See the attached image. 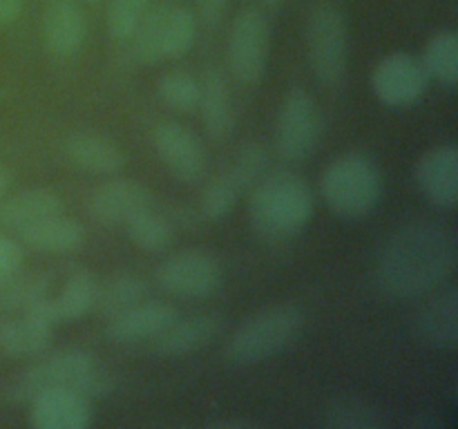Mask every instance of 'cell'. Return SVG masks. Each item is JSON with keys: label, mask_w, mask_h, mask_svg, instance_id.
Here are the masks:
<instances>
[{"label": "cell", "mask_w": 458, "mask_h": 429, "mask_svg": "<svg viewBox=\"0 0 458 429\" xmlns=\"http://www.w3.org/2000/svg\"><path fill=\"white\" fill-rule=\"evenodd\" d=\"M22 266V248L18 241L0 232V277H7L12 273L21 271Z\"/></svg>", "instance_id": "cell-35"}, {"label": "cell", "mask_w": 458, "mask_h": 429, "mask_svg": "<svg viewBox=\"0 0 458 429\" xmlns=\"http://www.w3.org/2000/svg\"><path fill=\"white\" fill-rule=\"evenodd\" d=\"M43 295H49V277L43 273L21 275V271H16L0 277V308L4 311H25Z\"/></svg>", "instance_id": "cell-31"}, {"label": "cell", "mask_w": 458, "mask_h": 429, "mask_svg": "<svg viewBox=\"0 0 458 429\" xmlns=\"http://www.w3.org/2000/svg\"><path fill=\"white\" fill-rule=\"evenodd\" d=\"M9 186H12V172L0 164V201H3L4 195H7Z\"/></svg>", "instance_id": "cell-39"}, {"label": "cell", "mask_w": 458, "mask_h": 429, "mask_svg": "<svg viewBox=\"0 0 458 429\" xmlns=\"http://www.w3.org/2000/svg\"><path fill=\"white\" fill-rule=\"evenodd\" d=\"M179 317V311L168 302H139L112 315L106 326V335L116 344H137L155 340Z\"/></svg>", "instance_id": "cell-17"}, {"label": "cell", "mask_w": 458, "mask_h": 429, "mask_svg": "<svg viewBox=\"0 0 458 429\" xmlns=\"http://www.w3.org/2000/svg\"><path fill=\"white\" fill-rule=\"evenodd\" d=\"M199 110L204 119L206 132L215 141H224L235 130V103H233L231 88L226 83V76L219 67H208L204 72V79L199 80Z\"/></svg>", "instance_id": "cell-22"}, {"label": "cell", "mask_w": 458, "mask_h": 429, "mask_svg": "<svg viewBox=\"0 0 458 429\" xmlns=\"http://www.w3.org/2000/svg\"><path fill=\"white\" fill-rule=\"evenodd\" d=\"M152 146L170 174L183 183L199 181L206 170V152L195 132L177 121H161L152 130Z\"/></svg>", "instance_id": "cell-12"}, {"label": "cell", "mask_w": 458, "mask_h": 429, "mask_svg": "<svg viewBox=\"0 0 458 429\" xmlns=\"http://www.w3.org/2000/svg\"><path fill=\"white\" fill-rule=\"evenodd\" d=\"M27 405V423L34 429H88L94 418L92 400L76 389H49Z\"/></svg>", "instance_id": "cell-14"}, {"label": "cell", "mask_w": 458, "mask_h": 429, "mask_svg": "<svg viewBox=\"0 0 458 429\" xmlns=\"http://www.w3.org/2000/svg\"><path fill=\"white\" fill-rule=\"evenodd\" d=\"M65 213L63 199L47 188H30L0 201V228L22 232L43 219Z\"/></svg>", "instance_id": "cell-19"}, {"label": "cell", "mask_w": 458, "mask_h": 429, "mask_svg": "<svg viewBox=\"0 0 458 429\" xmlns=\"http://www.w3.org/2000/svg\"><path fill=\"white\" fill-rule=\"evenodd\" d=\"M197 38V18L179 3H165L148 7L132 40V58L141 65H155L164 58H179L188 54Z\"/></svg>", "instance_id": "cell-6"}, {"label": "cell", "mask_w": 458, "mask_h": 429, "mask_svg": "<svg viewBox=\"0 0 458 429\" xmlns=\"http://www.w3.org/2000/svg\"><path fill=\"white\" fill-rule=\"evenodd\" d=\"M454 268V232L437 222H410L380 248L376 282L389 298L411 299L445 284Z\"/></svg>", "instance_id": "cell-1"}, {"label": "cell", "mask_w": 458, "mask_h": 429, "mask_svg": "<svg viewBox=\"0 0 458 429\" xmlns=\"http://www.w3.org/2000/svg\"><path fill=\"white\" fill-rule=\"evenodd\" d=\"M155 206V195L132 179H110L89 195V214L103 226H125L134 214Z\"/></svg>", "instance_id": "cell-13"}, {"label": "cell", "mask_w": 458, "mask_h": 429, "mask_svg": "<svg viewBox=\"0 0 458 429\" xmlns=\"http://www.w3.org/2000/svg\"><path fill=\"white\" fill-rule=\"evenodd\" d=\"M228 4H231V0H197V13H199L204 25L215 27L226 16Z\"/></svg>", "instance_id": "cell-36"}, {"label": "cell", "mask_w": 458, "mask_h": 429, "mask_svg": "<svg viewBox=\"0 0 458 429\" xmlns=\"http://www.w3.org/2000/svg\"><path fill=\"white\" fill-rule=\"evenodd\" d=\"M63 152L74 168L89 174H114L125 165V155L112 139L97 132H72Z\"/></svg>", "instance_id": "cell-21"}, {"label": "cell", "mask_w": 458, "mask_h": 429, "mask_svg": "<svg viewBox=\"0 0 458 429\" xmlns=\"http://www.w3.org/2000/svg\"><path fill=\"white\" fill-rule=\"evenodd\" d=\"M157 284L183 299L210 298L222 284V264L213 253L199 248L179 250L157 266Z\"/></svg>", "instance_id": "cell-10"}, {"label": "cell", "mask_w": 458, "mask_h": 429, "mask_svg": "<svg viewBox=\"0 0 458 429\" xmlns=\"http://www.w3.org/2000/svg\"><path fill=\"white\" fill-rule=\"evenodd\" d=\"M130 241L143 250V253H164L174 241V226L168 217L157 213L155 206L143 213L134 214L125 223Z\"/></svg>", "instance_id": "cell-29"}, {"label": "cell", "mask_w": 458, "mask_h": 429, "mask_svg": "<svg viewBox=\"0 0 458 429\" xmlns=\"http://www.w3.org/2000/svg\"><path fill=\"white\" fill-rule=\"evenodd\" d=\"M414 331L419 340L438 351H452L458 344V293L454 284L432 290L428 302L416 311Z\"/></svg>", "instance_id": "cell-16"}, {"label": "cell", "mask_w": 458, "mask_h": 429, "mask_svg": "<svg viewBox=\"0 0 458 429\" xmlns=\"http://www.w3.org/2000/svg\"><path fill=\"white\" fill-rule=\"evenodd\" d=\"M416 186L425 199L441 210L458 204V150L454 143L432 147L419 159L414 168Z\"/></svg>", "instance_id": "cell-15"}, {"label": "cell", "mask_w": 458, "mask_h": 429, "mask_svg": "<svg viewBox=\"0 0 458 429\" xmlns=\"http://www.w3.org/2000/svg\"><path fill=\"white\" fill-rule=\"evenodd\" d=\"M199 79L183 70L165 72L157 83V94L168 107L179 112H192L199 105Z\"/></svg>", "instance_id": "cell-32"}, {"label": "cell", "mask_w": 458, "mask_h": 429, "mask_svg": "<svg viewBox=\"0 0 458 429\" xmlns=\"http://www.w3.org/2000/svg\"><path fill=\"white\" fill-rule=\"evenodd\" d=\"M302 329V308L291 302L273 304L246 317L226 340L224 353L233 365H258L298 342Z\"/></svg>", "instance_id": "cell-4"}, {"label": "cell", "mask_w": 458, "mask_h": 429, "mask_svg": "<svg viewBox=\"0 0 458 429\" xmlns=\"http://www.w3.org/2000/svg\"><path fill=\"white\" fill-rule=\"evenodd\" d=\"M18 237L22 240V244L38 253H70V250L83 246L85 231L76 219L65 217V213H61L18 232Z\"/></svg>", "instance_id": "cell-23"}, {"label": "cell", "mask_w": 458, "mask_h": 429, "mask_svg": "<svg viewBox=\"0 0 458 429\" xmlns=\"http://www.w3.org/2000/svg\"><path fill=\"white\" fill-rule=\"evenodd\" d=\"M224 320L217 313H197L177 317L168 329L161 331L152 342V353L164 358H179L195 353L222 333Z\"/></svg>", "instance_id": "cell-18"}, {"label": "cell", "mask_w": 458, "mask_h": 429, "mask_svg": "<svg viewBox=\"0 0 458 429\" xmlns=\"http://www.w3.org/2000/svg\"><path fill=\"white\" fill-rule=\"evenodd\" d=\"M244 190L246 188L242 186V181L235 174L228 172V170H222L204 188V195H201L199 201L201 217L208 219V222H222V219H226L233 213V208L237 206L240 195Z\"/></svg>", "instance_id": "cell-30"}, {"label": "cell", "mask_w": 458, "mask_h": 429, "mask_svg": "<svg viewBox=\"0 0 458 429\" xmlns=\"http://www.w3.org/2000/svg\"><path fill=\"white\" fill-rule=\"evenodd\" d=\"M385 416L374 402L360 396H335L325 407L322 425L334 429H380L385 427Z\"/></svg>", "instance_id": "cell-25"}, {"label": "cell", "mask_w": 458, "mask_h": 429, "mask_svg": "<svg viewBox=\"0 0 458 429\" xmlns=\"http://www.w3.org/2000/svg\"><path fill=\"white\" fill-rule=\"evenodd\" d=\"M88 3L89 4H98V3H101V0H88Z\"/></svg>", "instance_id": "cell-41"}, {"label": "cell", "mask_w": 458, "mask_h": 429, "mask_svg": "<svg viewBox=\"0 0 458 429\" xmlns=\"http://www.w3.org/2000/svg\"><path fill=\"white\" fill-rule=\"evenodd\" d=\"M311 214V186L291 170L262 174L249 197L250 226L267 241H286L300 235Z\"/></svg>", "instance_id": "cell-2"}, {"label": "cell", "mask_w": 458, "mask_h": 429, "mask_svg": "<svg viewBox=\"0 0 458 429\" xmlns=\"http://www.w3.org/2000/svg\"><path fill=\"white\" fill-rule=\"evenodd\" d=\"M325 204L335 217L358 222L369 217L383 195V177L369 156L347 152L325 168L320 179Z\"/></svg>", "instance_id": "cell-5"}, {"label": "cell", "mask_w": 458, "mask_h": 429, "mask_svg": "<svg viewBox=\"0 0 458 429\" xmlns=\"http://www.w3.org/2000/svg\"><path fill=\"white\" fill-rule=\"evenodd\" d=\"M21 13L22 0H0V27H12Z\"/></svg>", "instance_id": "cell-37"}, {"label": "cell", "mask_w": 458, "mask_h": 429, "mask_svg": "<svg viewBox=\"0 0 458 429\" xmlns=\"http://www.w3.org/2000/svg\"><path fill=\"white\" fill-rule=\"evenodd\" d=\"M307 58L313 76L325 88H338L347 74L349 31L343 12L331 4H320L309 13Z\"/></svg>", "instance_id": "cell-7"}, {"label": "cell", "mask_w": 458, "mask_h": 429, "mask_svg": "<svg viewBox=\"0 0 458 429\" xmlns=\"http://www.w3.org/2000/svg\"><path fill=\"white\" fill-rule=\"evenodd\" d=\"M210 429H258L259 423L258 420L250 418H217V420H208Z\"/></svg>", "instance_id": "cell-38"}, {"label": "cell", "mask_w": 458, "mask_h": 429, "mask_svg": "<svg viewBox=\"0 0 458 429\" xmlns=\"http://www.w3.org/2000/svg\"><path fill=\"white\" fill-rule=\"evenodd\" d=\"M282 3H284V0H262V4H267V7H280Z\"/></svg>", "instance_id": "cell-40"}, {"label": "cell", "mask_w": 458, "mask_h": 429, "mask_svg": "<svg viewBox=\"0 0 458 429\" xmlns=\"http://www.w3.org/2000/svg\"><path fill=\"white\" fill-rule=\"evenodd\" d=\"M49 389H76L89 400L103 398L112 391V378L106 369L97 365L89 353L70 349L52 353L45 360L36 362L22 371L7 389V398L16 405H27L38 393Z\"/></svg>", "instance_id": "cell-3"}, {"label": "cell", "mask_w": 458, "mask_h": 429, "mask_svg": "<svg viewBox=\"0 0 458 429\" xmlns=\"http://www.w3.org/2000/svg\"><path fill=\"white\" fill-rule=\"evenodd\" d=\"M322 139V114L316 98L302 88L286 92L276 121L277 155L284 161H304L316 152Z\"/></svg>", "instance_id": "cell-8"}, {"label": "cell", "mask_w": 458, "mask_h": 429, "mask_svg": "<svg viewBox=\"0 0 458 429\" xmlns=\"http://www.w3.org/2000/svg\"><path fill=\"white\" fill-rule=\"evenodd\" d=\"M150 0H107L106 25L114 40H130L141 18L146 16Z\"/></svg>", "instance_id": "cell-33"}, {"label": "cell", "mask_w": 458, "mask_h": 429, "mask_svg": "<svg viewBox=\"0 0 458 429\" xmlns=\"http://www.w3.org/2000/svg\"><path fill=\"white\" fill-rule=\"evenodd\" d=\"M429 80H437L443 88L454 89L458 83V34L456 29H441L425 45L423 58Z\"/></svg>", "instance_id": "cell-28"}, {"label": "cell", "mask_w": 458, "mask_h": 429, "mask_svg": "<svg viewBox=\"0 0 458 429\" xmlns=\"http://www.w3.org/2000/svg\"><path fill=\"white\" fill-rule=\"evenodd\" d=\"M429 76L420 58L407 52H394L376 65L371 74V89L383 105L403 110L425 97Z\"/></svg>", "instance_id": "cell-11"}, {"label": "cell", "mask_w": 458, "mask_h": 429, "mask_svg": "<svg viewBox=\"0 0 458 429\" xmlns=\"http://www.w3.org/2000/svg\"><path fill=\"white\" fill-rule=\"evenodd\" d=\"M85 40L83 9L74 0H54L43 13V43L54 56H74Z\"/></svg>", "instance_id": "cell-20"}, {"label": "cell", "mask_w": 458, "mask_h": 429, "mask_svg": "<svg viewBox=\"0 0 458 429\" xmlns=\"http://www.w3.org/2000/svg\"><path fill=\"white\" fill-rule=\"evenodd\" d=\"M146 293L148 286L139 275H134V273L130 271L112 273L110 277L98 282L97 307H94V311H98L106 317L119 315L125 308L143 302V299H146Z\"/></svg>", "instance_id": "cell-26"}, {"label": "cell", "mask_w": 458, "mask_h": 429, "mask_svg": "<svg viewBox=\"0 0 458 429\" xmlns=\"http://www.w3.org/2000/svg\"><path fill=\"white\" fill-rule=\"evenodd\" d=\"M97 293H98V280L94 277L92 271L88 268H76L67 275L65 284H63L61 293L54 298V307H56L61 322H74L88 315L97 307Z\"/></svg>", "instance_id": "cell-27"}, {"label": "cell", "mask_w": 458, "mask_h": 429, "mask_svg": "<svg viewBox=\"0 0 458 429\" xmlns=\"http://www.w3.org/2000/svg\"><path fill=\"white\" fill-rule=\"evenodd\" d=\"M268 165V150L258 141H249L235 152V156L231 159V165L226 170H231L237 179L242 181V186L250 188L258 183V179L267 172Z\"/></svg>", "instance_id": "cell-34"}, {"label": "cell", "mask_w": 458, "mask_h": 429, "mask_svg": "<svg viewBox=\"0 0 458 429\" xmlns=\"http://www.w3.org/2000/svg\"><path fill=\"white\" fill-rule=\"evenodd\" d=\"M54 338V326L22 313L16 320L0 324V349L13 358H34L47 351Z\"/></svg>", "instance_id": "cell-24"}, {"label": "cell", "mask_w": 458, "mask_h": 429, "mask_svg": "<svg viewBox=\"0 0 458 429\" xmlns=\"http://www.w3.org/2000/svg\"><path fill=\"white\" fill-rule=\"evenodd\" d=\"M271 56V25L262 9L246 7L235 16L228 34V65L244 85L264 79Z\"/></svg>", "instance_id": "cell-9"}]
</instances>
